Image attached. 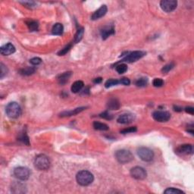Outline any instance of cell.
<instances>
[{"label":"cell","instance_id":"6da1fadb","mask_svg":"<svg viewBox=\"0 0 194 194\" xmlns=\"http://www.w3.org/2000/svg\"><path fill=\"white\" fill-rule=\"evenodd\" d=\"M76 180L78 184L85 187V186H88L93 183L94 177H93V175L91 172L83 170L77 174Z\"/></svg>","mask_w":194,"mask_h":194},{"label":"cell","instance_id":"7a4b0ae2","mask_svg":"<svg viewBox=\"0 0 194 194\" xmlns=\"http://www.w3.org/2000/svg\"><path fill=\"white\" fill-rule=\"evenodd\" d=\"M115 158L117 161L121 164H126L130 162L133 159V155L131 152L126 149H121L118 150L115 154Z\"/></svg>","mask_w":194,"mask_h":194},{"label":"cell","instance_id":"3957f363","mask_svg":"<svg viewBox=\"0 0 194 194\" xmlns=\"http://www.w3.org/2000/svg\"><path fill=\"white\" fill-rule=\"evenodd\" d=\"M34 165L38 170L46 171L50 167V161L47 155L41 154L37 155L34 160Z\"/></svg>","mask_w":194,"mask_h":194},{"label":"cell","instance_id":"277c9868","mask_svg":"<svg viewBox=\"0 0 194 194\" xmlns=\"http://www.w3.org/2000/svg\"><path fill=\"white\" fill-rule=\"evenodd\" d=\"M6 114L11 118H17L21 115V106L15 102L9 103L5 109Z\"/></svg>","mask_w":194,"mask_h":194},{"label":"cell","instance_id":"5b68a950","mask_svg":"<svg viewBox=\"0 0 194 194\" xmlns=\"http://www.w3.org/2000/svg\"><path fill=\"white\" fill-rule=\"evenodd\" d=\"M146 55L145 52H143V51H134V52H132L130 53H129L128 55H126L123 59H121V62H127V63H132L137 61V60L140 59L141 58L144 56Z\"/></svg>","mask_w":194,"mask_h":194},{"label":"cell","instance_id":"8992f818","mask_svg":"<svg viewBox=\"0 0 194 194\" xmlns=\"http://www.w3.org/2000/svg\"><path fill=\"white\" fill-rule=\"evenodd\" d=\"M137 155L143 161H150L153 159L154 153L150 149L146 147H140L137 149Z\"/></svg>","mask_w":194,"mask_h":194},{"label":"cell","instance_id":"52a82bcc","mask_svg":"<svg viewBox=\"0 0 194 194\" xmlns=\"http://www.w3.org/2000/svg\"><path fill=\"white\" fill-rule=\"evenodd\" d=\"M14 175L15 176V178L21 181H26L30 177V171L26 167H18L15 168L14 170Z\"/></svg>","mask_w":194,"mask_h":194},{"label":"cell","instance_id":"ba28073f","mask_svg":"<svg viewBox=\"0 0 194 194\" xmlns=\"http://www.w3.org/2000/svg\"><path fill=\"white\" fill-rule=\"evenodd\" d=\"M178 5V2L175 0H162L160 2L161 9L165 12H171L175 10Z\"/></svg>","mask_w":194,"mask_h":194},{"label":"cell","instance_id":"9c48e42d","mask_svg":"<svg viewBox=\"0 0 194 194\" xmlns=\"http://www.w3.org/2000/svg\"><path fill=\"white\" fill-rule=\"evenodd\" d=\"M130 175L132 178L136 180H144L147 176L146 170L143 168L137 166V167L133 168L130 170Z\"/></svg>","mask_w":194,"mask_h":194},{"label":"cell","instance_id":"30bf717a","mask_svg":"<svg viewBox=\"0 0 194 194\" xmlns=\"http://www.w3.org/2000/svg\"><path fill=\"white\" fill-rule=\"evenodd\" d=\"M152 117L158 122H165L170 119L171 114L165 111H156L152 114Z\"/></svg>","mask_w":194,"mask_h":194},{"label":"cell","instance_id":"8fae6325","mask_svg":"<svg viewBox=\"0 0 194 194\" xmlns=\"http://www.w3.org/2000/svg\"><path fill=\"white\" fill-rule=\"evenodd\" d=\"M176 152L180 155H192L193 153V147L190 144H184L177 148Z\"/></svg>","mask_w":194,"mask_h":194},{"label":"cell","instance_id":"7c38bea8","mask_svg":"<svg viewBox=\"0 0 194 194\" xmlns=\"http://www.w3.org/2000/svg\"><path fill=\"white\" fill-rule=\"evenodd\" d=\"M135 117L134 115L132 114H123V115H120L118 118V122L119 124H130L132 121H133Z\"/></svg>","mask_w":194,"mask_h":194},{"label":"cell","instance_id":"4fadbf2b","mask_svg":"<svg viewBox=\"0 0 194 194\" xmlns=\"http://www.w3.org/2000/svg\"><path fill=\"white\" fill-rule=\"evenodd\" d=\"M107 11H108V8L106 5H102L98 10H96L94 13L92 15L91 17V19L92 20H97V19H99L100 18L104 16L106 13H107Z\"/></svg>","mask_w":194,"mask_h":194},{"label":"cell","instance_id":"5bb4252c","mask_svg":"<svg viewBox=\"0 0 194 194\" xmlns=\"http://www.w3.org/2000/svg\"><path fill=\"white\" fill-rule=\"evenodd\" d=\"M15 52V47L12 43H7L2 46L0 49V52L3 55H9Z\"/></svg>","mask_w":194,"mask_h":194},{"label":"cell","instance_id":"9a60e30c","mask_svg":"<svg viewBox=\"0 0 194 194\" xmlns=\"http://www.w3.org/2000/svg\"><path fill=\"white\" fill-rule=\"evenodd\" d=\"M114 33H115L114 26H107L101 30V36L102 40H106L109 36L113 35Z\"/></svg>","mask_w":194,"mask_h":194},{"label":"cell","instance_id":"2e32d148","mask_svg":"<svg viewBox=\"0 0 194 194\" xmlns=\"http://www.w3.org/2000/svg\"><path fill=\"white\" fill-rule=\"evenodd\" d=\"M120 106H121V105H120L119 101L115 98L109 99V101L107 103L108 109H111V110H118L120 108Z\"/></svg>","mask_w":194,"mask_h":194},{"label":"cell","instance_id":"e0dca14e","mask_svg":"<svg viewBox=\"0 0 194 194\" xmlns=\"http://www.w3.org/2000/svg\"><path fill=\"white\" fill-rule=\"evenodd\" d=\"M85 107H81V108H78V109H73V110L71 111H68V112H64L60 114V116L61 117H69V116H72V115H75L77 114L80 113L82 111H84L85 109Z\"/></svg>","mask_w":194,"mask_h":194},{"label":"cell","instance_id":"ac0fdd59","mask_svg":"<svg viewBox=\"0 0 194 194\" xmlns=\"http://www.w3.org/2000/svg\"><path fill=\"white\" fill-rule=\"evenodd\" d=\"M71 74H72V73H71V72H70V71L64 72V73H63V74H60L59 76L58 77V84H61V85H63V84H66V83L68 82V81L69 80V78H71Z\"/></svg>","mask_w":194,"mask_h":194},{"label":"cell","instance_id":"d6986e66","mask_svg":"<svg viewBox=\"0 0 194 194\" xmlns=\"http://www.w3.org/2000/svg\"><path fill=\"white\" fill-rule=\"evenodd\" d=\"M84 82L81 81H77L72 84L71 86V91L74 93H78L81 91L84 87Z\"/></svg>","mask_w":194,"mask_h":194},{"label":"cell","instance_id":"ffe728a7","mask_svg":"<svg viewBox=\"0 0 194 194\" xmlns=\"http://www.w3.org/2000/svg\"><path fill=\"white\" fill-rule=\"evenodd\" d=\"M36 71V69L33 67H26L24 68L21 69L19 71L20 74L23 75V76H30V75L34 74V72Z\"/></svg>","mask_w":194,"mask_h":194},{"label":"cell","instance_id":"44dd1931","mask_svg":"<svg viewBox=\"0 0 194 194\" xmlns=\"http://www.w3.org/2000/svg\"><path fill=\"white\" fill-rule=\"evenodd\" d=\"M64 31V27L63 25L60 23H57L52 27V32L54 35H61Z\"/></svg>","mask_w":194,"mask_h":194},{"label":"cell","instance_id":"7402d4cb","mask_svg":"<svg viewBox=\"0 0 194 194\" xmlns=\"http://www.w3.org/2000/svg\"><path fill=\"white\" fill-rule=\"evenodd\" d=\"M12 190L13 193H25V188H24V185L22 184H15L12 186Z\"/></svg>","mask_w":194,"mask_h":194},{"label":"cell","instance_id":"603a6c76","mask_svg":"<svg viewBox=\"0 0 194 194\" xmlns=\"http://www.w3.org/2000/svg\"><path fill=\"white\" fill-rule=\"evenodd\" d=\"M93 127L96 130H109V126L107 124H104V123L98 122V121H95L93 123Z\"/></svg>","mask_w":194,"mask_h":194},{"label":"cell","instance_id":"cb8c5ba5","mask_svg":"<svg viewBox=\"0 0 194 194\" xmlns=\"http://www.w3.org/2000/svg\"><path fill=\"white\" fill-rule=\"evenodd\" d=\"M84 29L83 28V27H81V28L78 29L74 36V42L79 43L80 41L82 40L83 36H84Z\"/></svg>","mask_w":194,"mask_h":194},{"label":"cell","instance_id":"d4e9b609","mask_svg":"<svg viewBox=\"0 0 194 194\" xmlns=\"http://www.w3.org/2000/svg\"><path fill=\"white\" fill-rule=\"evenodd\" d=\"M27 24L29 30H30V31H35V30H37L38 27H39V24H38V23L35 21H27Z\"/></svg>","mask_w":194,"mask_h":194},{"label":"cell","instance_id":"484cf974","mask_svg":"<svg viewBox=\"0 0 194 194\" xmlns=\"http://www.w3.org/2000/svg\"><path fill=\"white\" fill-rule=\"evenodd\" d=\"M118 84H120V81L117 79H109L105 84V87L106 88H109V87H114V86L118 85Z\"/></svg>","mask_w":194,"mask_h":194},{"label":"cell","instance_id":"4316f807","mask_svg":"<svg viewBox=\"0 0 194 194\" xmlns=\"http://www.w3.org/2000/svg\"><path fill=\"white\" fill-rule=\"evenodd\" d=\"M116 71L118 74H124L127 71V66L126 64L121 63L116 66Z\"/></svg>","mask_w":194,"mask_h":194},{"label":"cell","instance_id":"83f0119b","mask_svg":"<svg viewBox=\"0 0 194 194\" xmlns=\"http://www.w3.org/2000/svg\"><path fill=\"white\" fill-rule=\"evenodd\" d=\"M147 84H148V79L146 78H139V79L135 82V84H136L137 87H145V86L147 85Z\"/></svg>","mask_w":194,"mask_h":194},{"label":"cell","instance_id":"f1b7e54d","mask_svg":"<svg viewBox=\"0 0 194 194\" xmlns=\"http://www.w3.org/2000/svg\"><path fill=\"white\" fill-rule=\"evenodd\" d=\"M165 193L166 194H182L184 193V192H183L182 190H178V189L173 188V187H171V188L166 189L164 191Z\"/></svg>","mask_w":194,"mask_h":194},{"label":"cell","instance_id":"f546056e","mask_svg":"<svg viewBox=\"0 0 194 194\" xmlns=\"http://www.w3.org/2000/svg\"><path fill=\"white\" fill-rule=\"evenodd\" d=\"M71 47H72V43L68 44V45L66 46V47H64V48L61 49V50H60L59 52H58V55H65V54L67 53V52H69V50H70V49H71Z\"/></svg>","mask_w":194,"mask_h":194},{"label":"cell","instance_id":"4dcf8cb0","mask_svg":"<svg viewBox=\"0 0 194 194\" xmlns=\"http://www.w3.org/2000/svg\"><path fill=\"white\" fill-rule=\"evenodd\" d=\"M8 73V69L2 63L0 64V78H3Z\"/></svg>","mask_w":194,"mask_h":194},{"label":"cell","instance_id":"1f68e13d","mask_svg":"<svg viewBox=\"0 0 194 194\" xmlns=\"http://www.w3.org/2000/svg\"><path fill=\"white\" fill-rule=\"evenodd\" d=\"M18 139H19V140H21V142L24 143V144H27V145H29V144H30V142H29V138L28 137H27V135L26 134V133H24L21 135H20Z\"/></svg>","mask_w":194,"mask_h":194},{"label":"cell","instance_id":"d6a6232c","mask_svg":"<svg viewBox=\"0 0 194 194\" xmlns=\"http://www.w3.org/2000/svg\"><path fill=\"white\" fill-rule=\"evenodd\" d=\"M137 130L136 127H127V128L124 129V130H121V133H123V134H126V133H134Z\"/></svg>","mask_w":194,"mask_h":194},{"label":"cell","instance_id":"836d02e7","mask_svg":"<svg viewBox=\"0 0 194 194\" xmlns=\"http://www.w3.org/2000/svg\"><path fill=\"white\" fill-rule=\"evenodd\" d=\"M152 84H153L154 87H162L163 84H164V81H163L161 78H155V79H154Z\"/></svg>","mask_w":194,"mask_h":194},{"label":"cell","instance_id":"e575fe53","mask_svg":"<svg viewBox=\"0 0 194 194\" xmlns=\"http://www.w3.org/2000/svg\"><path fill=\"white\" fill-rule=\"evenodd\" d=\"M21 3L22 5H24L25 7H27V8H30V9H31V8H33L35 7V5H36V3L34 2L33 1H25V2H21Z\"/></svg>","mask_w":194,"mask_h":194},{"label":"cell","instance_id":"d590c367","mask_svg":"<svg viewBox=\"0 0 194 194\" xmlns=\"http://www.w3.org/2000/svg\"><path fill=\"white\" fill-rule=\"evenodd\" d=\"M174 66H175V64H174L173 63H171V64H166V65L165 66V67H163V68L161 69V71L164 72V73H168V72L170 71L171 70L172 68H173Z\"/></svg>","mask_w":194,"mask_h":194},{"label":"cell","instance_id":"8d00e7d4","mask_svg":"<svg viewBox=\"0 0 194 194\" xmlns=\"http://www.w3.org/2000/svg\"><path fill=\"white\" fill-rule=\"evenodd\" d=\"M30 62L33 65H38V64H40L42 62V59L40 58H38V57H35V58H31L30 60Z\"/></svg>","mask_w":194,"mask_h":194},{"label":"cell","instance_id":"74e56055","mask_svg":"<svg viewBox=\"0 0 194 194\" xmlns=\"http://www.w3.org/2000/svg\"><path fill=\"white\" fill-rule=\"evenodd\" d=\"M100 117L102 118H105V119L106 120H112V118H113V116H112L111 114H109V112H104L103 113L100 114Z\"/></svg>","mask_w":194,"mask_h":194},{"label":"cell","instance_id":"f35d334b","mask_svg":"<svg viewBox=\"0 0 194 194\" xmlns=\"http://www.w3.org/2000/svg\"><path fill=\"white\" fill-rule=\"evenodd\" d=\"M120 84H123V85H125V86H128L129 84H130V81L128 78H124L120 80Z\"/></svg>","mask_w":194,"mask_h":194},{"label":"cell","instance_id":"ab89813d","mask_svg":"<svg viewBox=\"0 0 194 194\" xmlns=\"http://www.w3.org/2000/svg\"><path fill=\"white\" fill-rule=\"evenodd\" d=\"M185 111L187 112V113L190 114V115H193V114H194V109H193V107H187V108H186Z\"/></svg>","mask_w":194,"mask_h":194},{"label":"cell","instance_id":"60d3db41","mask_svg":"<svg viewBox=\"0 0 194 194\" xmlns=\"http://www.w3.org/2000/svg\"><path fill=\"white\" fill-rule=\"evenodd\" d=\"M102 79L101 78H96V79L94 80V83L95 84H99V83L102 82Z\"/></svg>","mask_w":194,"mask_h":194},{"label":"cell","instance_id":"b9f144b4","mask_svg":"<svg viewBox=\"0 0 194 194\" xmlns=\"http://www.w3.org/2000/svg\"><path fill=\"white\" fill-rule=\"evenodd\" d=\"M174 109H175V111H177V112H181V111H182V109L180 107H178V106H175V107H174Z\"/></svg>","mask_w":194,"mask_h":194}]
</instances>
